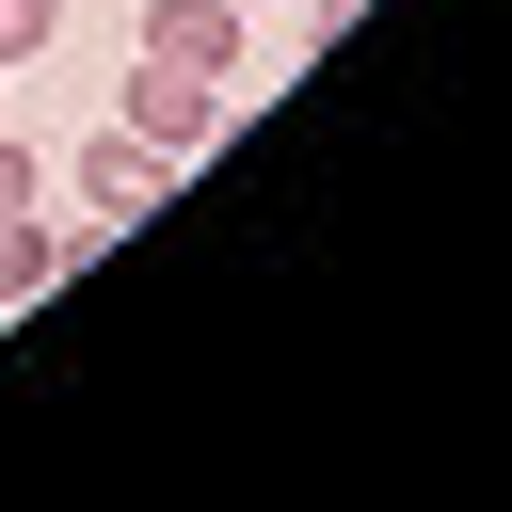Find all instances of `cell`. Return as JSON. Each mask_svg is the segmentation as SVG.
<instances>
[{
    "label": "cell",
    "instance_id": "6",
    "mask_svg": "<svg viewBox=\"0 0 512 512\" xmlns=\"http://www.w3.org/2000/svg\"><path fill=\"white\" fill-rule=\"evenodd\" d=\"M0 208H48V160H32L16 128H0Z\"/></svg>",
    "mask_w": 512,
    "mask_h": 512
},
{
    "label": "cell",
    "instance_id": "5",
    "mask_svg": "<svg viewBox=\"0 0 512 512\" xmlns=\"http://www.w3.org/2000/svg\"><path fill=\"white\" fill-rule=\"evenodd\" d=\"M48 32H64V0H0V80H16V64H48Z\"/></svg>",
    "mask_w": 512,
    "mask_h": 512
},
{
    "label": "cell",
    "instance_id": "8",
    "mask_svg": "<svg viewBox=\"0 0 512 512\" xmlns=\"http://www.w3.org/2000/svg\"><path fill=\"white\" fill-rule=\"evenodd\" d=\"M240 16H256V0H240Z\"/></svg>",
    "mask_w": 512,
    "mask_h": 512
},
{
    "label": "cell",
    "instance_id": "1",
    "mask_svg": "<svg viewBox=\"0 0 512 512\" xmlns=\"http://www.w3.org/2000/svg\"><path fill=\"white\" fill-rule=\"evenodd\" d=\"M112 128H128V144H160V160H208V144L240 128V80H192V64H160V48H144V64L112 80Z\"/></svg>",
    "mask_w": 512,
    "mask_h": 512
},
{
    "label": "cell",
    "instance_id": "2",
    "mask_svg": "<svg viewBox=\"0 0 512 512\" xmlns=\"http://www.w3.org/2000/svg\"><path fill=\"white\" fill-rule=\"evenodd\" d=\"M64 192H80V224H96V240H112V224H144V208H160V192H176V160H160V144H128V128H112V112H96V144H80V160H64Z\"/></svg>",
    "mask_w": 512,
    "mask_h": 512
},
{
    "label": "cell",
    "instance_id": "3",
    "mask_svg": "<svg viewBox=\"0 0 512 512\" xmlns=\"http://www.w3.org/2000/svg\"><path fill=\"white\" fill-rule=\"evenodd\" d=\"M80 256H96V224H48V208H0V320H16V304H48V288H64Z\"/></svg>",
    "mask_w": 512,
    "mask_h": 512
},
{
    "label": "cell",
    "instance_id": "4",
    "mask_svg": "<svg viewBox=\"0 0 512 512\" xmlns=\"http://www.w3.org/2000/svg\"><path fill=\"white\" fill-rule=\"evenodd\" d=\"M144 48L192 80H240V0H144Z\"/></svg>",
    "mask_w": 512,
    "mask_h": 512
},
{
    "label": "cell",
    "instance_id": "7",
    "mask_svg": "<svg viewBox=\"0 0 512 512\" xmlns=\"http://www.w3.org/2000/svg\"><path fill=\"white\" fill-rule=\"evenodd\" d=\"M304 16H320V32H352V16H368V0H304Z\"/></svg>",
    "mask_w": 512,
    "mask_h": 512
}]
</instances>
